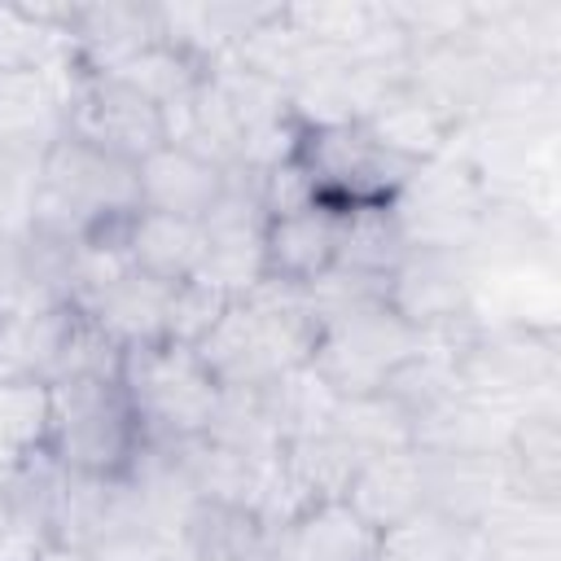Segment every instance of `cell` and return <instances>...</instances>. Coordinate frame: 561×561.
Returning <instances> with one entry per match:
<instances>
[{"label": "cell", "instance_id": "1", "mask_svg": "<svg viewBox=\"0 0 561 561\" xmlns=\"http://www.w3.org/2000/svg\"><path fill=\"white\" fill-rule=\"evenodd\" d=\"M316 333L320 316L307 289L263 276L219 311V320L193 351L219 390H259L272 377L307 364Z\"/></svg>", "mask_w": 561, "mask_h": 561}, {"label": "cell", "instance_id": "2", "mask_svg": "<svg viewBox=\"0 0 561 561\" xmlns=\"http://www.w3.org/2000/svg\"><path fill=\"white\" fill-rule=\"evenodd\" d=\"M557 373H561V346L552 324H535L526 316H508V320L478 316L456 337L460 390L500 412L557 403Z\"/></svg>", "mask_w": 561, "mask_h": 561}, {"label": "cell", "instance_id": "3", "mask_svg": "<svg viewBox=\"0 0 561 561\" xmlns=\"http://www.w3.org/2000/svg\"><path fill=\"white\" fill-rule=\"evenodd\" d=\"M145 447L140 416L118 377H79L48 386V456L61 469L123 478Z\"/></svg>", "mask_w": 561, "mask_h": 561}, {"label": "cell", "instance_id": "4", "mask_svg": "<svg viewBox=\"0 0 561 561\" xmlns=\"http://www.w3.org/2000/svg\"><path fill=\"white\" fill-rule=\"evenodd\" d=\"M140 210L136 193V162L110 158L75 136L53 140L39 167V188H35V215L31 232H53L79 241L88 228Z\"/></svg>", "mask_w": 561, "mask_h": 561}, {"label": "cell", "instance_id": "5", "mask_svg": "<svg viewBox=\"0 0 561 561\" xmlns=\"http://www.w3.org/2000/svg\"><path fill=\"white\" fill-rule=\"evenodd\" d=\"M118 381L140 416L145 443L158 447H175L206 434L210 412L219 403V386L202 368L197 351L175 342H149L123 351Z\"/></svg>", "mask_w": 561, "mask_h": 561}, {"label": "cell", "instance_id": "6", "mask_svg": "<svg viewBox=\"0 0 561 561\" xmlns=\"http://www.w3.org/2000/svg\"><path fill=\"white\" fill-rule=\"evenodd\" d=\"M421 346V333L403 324L386 298L346 307L329 316L316 333V346L307 355V368L337 394H373L390 381V373Z\"/></svg>", "mask_w": 561, "mask_h": 561}, {"label": "cell", "instance_id": "7", "mask_svg": "<svg viewBox=\"0 0 561 561\" xmlns=\"http://www.w3.org/2000/svg\"><path fill=\"white\" fill-rule=\"evenodd\" d=\"M311 193L329 210H355V206H390L408 175L416 171L408 158L390 153L368 136L364 123L351 127H298V149H294Z\"/></svg>", "mask_w": 561, "mask_h": 561}, {"label": "cell", "instance_id": "8", "mask_svg": "<svg viewBox=\"0 0 561 561\" xmlns=\"http://www.w3.org/2000/svg\"><path fill=\"white\" fill-rule=\"evenodd\" d=\"M486 202H491V193L482 188L478 171L456 149H447L443 158H430L408 175V184L399 188L390 210L399 219L408 250L469 254Z\"/></svg>", "mask_w": 561, "mask_h": 561}, {"label": "cell", "instance_id": "9", "mask_svg": "<svg viewBox=\"0 0 561 561\" xmlns=\"http://www.w3.org/2000/svg\"><path fill=\"white\" fill-rule=\"evenodd\" d=\"M66 136L123 162H140L167 145L162 110L153 101H145L136 88H127L114 75H83V70L66 101Z\"/></svg>", "mask_w": 561, "mask_h": 561}, {"label": "cell", "instance_id": "10", "mask_svg": "<svg viewBox=\"0 0 561 561\" xmlns=\"http://www.w3.org/2000/svg\"><path fill=\"white\" fill-rule=\"evenodd\" d=\"M478 280L469 254L456 250H408L386 280V307L416 333H447L478 320Z\"/></svg>", "mask_w": 561, "mask_h": 561}, {"label": "cell", "instance_id": "11", "mask_svg": "<svg viewBox=\"0 0 561 561\" xmlns=\"http://www.w3.org/2000/svg\"><path fill=\"white\" fill-rule=\"evenodd\" d=\"M79 79L75 57L61 66L0 70V149L48 153L66 136V101Z\"/></svg>", "mask_w": 561, "mask_h": 561}, {"label": "cell", "instance_id": "12", "mask_svg": "<svg viewBox=\"0 0 561 561\" xmlns=\"http://www.w3.org/2000/svg\"><path fill=\"white\" fill-rule=\"evenodd\" d=\"M495 66L491 57L482 53V44L469 35H456V39H443V44H425V48H412L408 57V70H403V83L425 96L438 114H447L456 127L473 123L491 83H495Z\"/></svg>", "mask_w": 561, "mask_h": 561}, {"label": "cell", "instance_id": "13", "mask_svg": "<svg viewBox=\"0 0 561 561\" xmlns=\"http://www.w3.org/2000/svg\"><path fill=\"white\" fill-rule=\"evenodd\" d=\"M425 508L478 530L508 495L500 451H416Z\"/></svg>", "mask_w": 561, "mask_h": 561}, {"label": "cell", "instance_id": "14", "mask_svg": "<svg viewBox=\"0 0 561 561\" xmlns=\"http://www.w3.org/2000/svg\"><path fill=\"white\" fill-rule=\"evenodd\" d=\"M66 35L75 66L83 75H114L127 66L149 39H158L153 9L136 0H96L66 9Z\"/></svg>", "mask_w": 561, "mask_h": 561}, {"label": "cell", "instance_id": "15", "mask_svg": "<svg viewBox=\"0 0 561 561\" xmlns=\"http://www.w3.org/2000/svg\"><path fill=\"white\" fill-rule=\"evenodd\" d=\"M175 460H180L197 500L232 504V508L259 513L267 522V504L276 491V460H254V456L228 451V447L210 443L206 434L175 443Z\"/></svg>", "mask_w": 561, "mask_h": 561}, {"label": "cell", "instance_id": "16", "mask_svg": "<svg viewBox=\"0 0 561 561\" xmlns=\"http://www.w3.org/2000/svg\"><path fill=\"white\" fill-rule=\"evenodd\" d=\"M136 193H140V210L180 215V219L202 224L224 193V167L206 162L193 149L162 145L136 162Z\"/></svg>", "mask_w": 561, "mask_h": 561}, {"label": "cell", "instance_id": "17", "mask_svg": "<svg viewBox=\"0 0 561 561\" xmlns=\"http://www.w3.org/2000/svg\"><path fill=\"white\" fill-rule=\"evenodd\" d=\"M337 259V210L302 206L263 224V276L280 285H311Z\"/></svg>", "mask_w": 561, "mask_h": 561}, {"label": "cell", "instance_id": "18", "mask_svg": "<svg viewBox=\"0 0 561 561\" xmlns=\"http://www.w3.org/2000/svg\"><path fill=\"white\" fill-rule=\"evenodd\" d=\"M75 307H13L0 316V381L53 386L70 329Z\"/></svg>", "mask_w": 561, "mask_h": 561}, {"label": "cell", "instance_id": "19", "mask_svg": "<svg viewBox=\"0 0 561 561\" xmlns=\"http://www.w3.org/2000/svg\"><path fill=\"white\" fill-rule=\"evenodd\" d=\"M500 460H504L508 495L561 504V412L557 403L522 408L513 416Z\"/></svg>", "mask_w": 561, "mask_h": 561}, {"label": "cell", "instance_id": "20", "mask_svg": "<svg viewBox=\"0 0 561 561\" xmlns=\"http://www.w3.org/2000/svg\"><path fill=\"white\" fill-rule=\"evenodd\" d=\"M285 561H377V530L346 504L320 500L280 526Z\"/></svg>", "mask_w": 561, "mask_h": 561}, {"label": "cell", "instance_id": "21", "mask_svg": "<svg viewBox=\"0 0 561 561\" xmlns=\"http://www.w3.org/2000/svg\"><path fill=\"white\" fill-rule=\"evenodd\" d=\"M342 500L377 535L390 530V526H399V522H408L412 513H421L425 508V491H421V456H416V447L359 460Z\"/></svg>", "mask_w": 561, "mask_h": 561}, {"label": "cell", "instance_id": "22", "mask_svg": "<svg viewBox=\"0 0 561 561\" xmlns=\"http://www.w3.org/2000/svg\"><path fill=\"white\" fill-rule=\"evenodd\" d=\"M232 61H237L241 70L267 79L272 88H280V92L289 96L302 79H311L316 70H324V66H333V61H342V57L316 48V44L285 18V4H276V9L232 48Z\"/></svg>", "mask_w": 561, "mask_h": 561}, {"label": "cell", "instance_id": "23", "mask_svg": "<svg viewBox=\"0 0 561 561\" xmlns=\"http://www.w3.org/2000/svg\"><path fill=\"white\" fill-rule=\"evenodd\" d=\"M364 127H368V136L377 140V145H386L390 153H399V158H408L412 167H421V162H430V158H443L451 145H456V123L447 118V114H438L425 96H416L408 83H394L381 101H377V110L364 118Z\"/></svg>", "mask_w": 561, "mask_h": 561}, {"label": "cell", "instance_id": "24", "mask_svg": "<svg viewBox=\"0 0 561 561\" xmlns=\"http://www.w3.org/2000/svg\"><path fill=\"white\" fill-rule=\"evenodd\" d=\"M167 298H171V285L145 276V272H127L118 276L92 307H83L79 316H88L114 346L131 351V346H149V342H162V329H167Z\"/></svg>", "mask_w": 561, "mask_h": 561}, {"label": "cell", "instance_id": "25", "mask_svg": "<svg viewBox=\"0 0 561 561\" xmlns=\"http://www.w3.org/2000/svg\"><path fill=\"white\" fill-rule=\"evenodd\" d=\"M517 412H500L465 390L434 403L412 421V447L416 451H504V438L513 430Z\"/></svg>", "mask_w": 561, "mask_h": 561}, {"label": "cell", "instance_id": "26", "mask_svg": "<svg viewBox=\"0 0 561 561\" xmlns=\"http://www.w3.org/2000/svg\"><path fill=\"white\" fill-rule=\"evenodd\" d=\"M202 254H206V232L197 219L136 210L131 237H127V259L136 272H145L162 285H180V280L197 276Z\"/></svg>", "mask_w": 561, "mask_h": 561}, {"label": "cell", "instance_id": "27", "mask_svg": "<svg viewBox=\"0 0 561 561\" xmlns=\"http://www.w3.org/2000/svg\"><path fill=\"white\" fill-rule=\"evenodd\" d=\"M114 491H118V478H92V473L61 469L53 482L48 508H44V543L92 552V543L101 539L110 522Z\"/></svg>", "mask_w": 561, "mask_h": 561}, {"label": "cell", "instance_id": "28", "mask_svg": "<svg viewBox=\"0 0 561 561\" xmlns=\"http://www.w3.org/2000/svg\"><path fill=\"white\" fill-rule=\"evenodd\" d=\"M408 259V241L399 232V219L390 206H355L337 210V259L333 267L390 280V272Z\"/></svg>", "mask_w": 561, "mask_h": 561}, {"label": "cell", "instance_id": "29", "mask_svg": "<svg viewBox=\"0 0 561 561\" xmlns=\"http://www.w3.org/2000/svg\"><path fill=\"white\" fill-rule=\"evenodd\" d=\"M329 434H333L355 460H368V456H386V451H408V447H412V416H408L386 390L346 394V399H337V408H333Z\"/></svg>", "mask_w": 561, "mask_h": 561}, {"label": "cell", "instance_id": "30", "mask_svg": "<svg viewBox=\"0 0 561 561\" xmlns=\"http://www.w3.org/2000/svg\"><path fill=\"white\" fill-rule=\"evenodd\" d=\"M263 526L272 522H263L259 513L197 500L175 530V561H241Z\"/></svg>", "mask_w": 561, "mask_h": 561}, {"label": "cell", "instance_id": "31", "mask_svg": "<svg viewBox=\"0 0 561 561\" xmlns=\"http://www.w3.org/2000/svg\"><path fill=\"white\" fill-rule=\"evenodd\" d=\"M377 561H486V539L482 530L421 508L377 535Z\"/></svg>", "mask_w": 561, "mask_h": 561}, {"label": "cell", "instance_id": "32", "mask_svg": "<svg viewBox=\"0 0 561 561\" xmlns=\"http://www.w3.org/2000/svg\"><path fill=\"white\" fill-rule=\"evenodd\" d=\"M259 399H263V408H267L280 443L324 434L329 421H333V408H337V394L307 364H298V368L272 377L267 386H259Z\"/></svg>", "mask_w": 561, "mask_h": 561}, {"label": "cell", "instance_id": "33", "mask_svg": "<svg viewBox=\"0 0 561 561\" xmlns=\"http://www.w3.org/2000/svg\"><path fill=\"white\" fill-rule=\"evenodd\" d=\"M206 438L228 447V451L254 456V460H280V447H285L267 408H263V399H259V390H219Z\"/></svg>", "mask_w": 561, "mask_h": 561}, {"label": "cell", "instance_id": "34", "mask_svg": "<svg viewBox=\"0 0 561 561\" xmlns=\"http://www.w3.org/2000/svg\"><path fill=\"white\" fill-rule=\"evenodd\" d=\"M285 18L316 48L346 61L355 44L368 35V26L377 22V0H298V4H285Z\"/></svg>", "mask_w": 561, "mask_h": 561}, {"label": "cell", "instance_id": "35", "mask_svg": "<svg viewBox=\"0 0 561 561\" xmlns=\"http://www.w3.org/2000/svg\"><path fill=\"white\" fill-rule=\"evenodd\" d=\"M114 79H123L127 88H136L145 101H153L158 110H167L171 101H180L184 92H193L206 79V66H197L188 53H180L167 39H149L127 66L114 70Z\"/></svg>", "mask_w": 561, "mask_h": 561}, {"label": "cell", "instance_id": "36", "mask_svg": "<svg viewBox=\"0 0 561 561\" xmlns=\"http://www.w3.org/2000/svg\"><path fill=\"white\" fill-rule=\"evenodd\" d=\"M48 451V386L0 381V456Z\"/></svg>", "mask_w": 561, "mask_h": 561}, {"label": "cell", "instance_id": "37", "mask_svg": "<svg viewBox=\"0 0 561 561\" xmlns=\"http://www.w3.org/2000/svg\"><path fill=\"white\" fill-rule=\"evenodd\" d=\"M386 9L412 48L443 44V39L473 31V4L469 0H386Z\"/></svg>", "mask_w": 561, "mask_h": 561}, {"label": "cell", "instance_id": "38", "mask_svg": "<svg viewBox=\"0 0 561 561\" xmlns=\"http://www.w3.org/2000/svg\"><path fill=\"white\" fill-rule=\"evenodd\" d=\"M228 302H232V298H224L219 289H210V285H202V280H180V285H171L162 342L197 346V342L210 333V324L219 320V311H224Z\"/></svg>", "mask_w": 561, "mask_h": 561}, {"label": "cell", "instance_id": "39", "mask_svg": "<svg viewBox=\"0 0 561 561\" xmlns=\"http://www.w3.org/2000/svg\"><path fill=\"white\" fill-rule=\"evenodd\" d=\"M26 237H9L0 232V311H13L26 302V254H22Z\"/></svg>", "mask_w": 561, "mask_h": 561}, {"label": "cell", "instance_id": "40", "mask_svg": "<svg viewBox=\"0 0 561 561\" xmlns=\"http://www.w3.org/2000/svg\"><path fill=\"white\" fill-rule=\"evenodd\" d=\"M486 561H561V539H486Z\"/></svg>", "mask_w": 561, "mask_h": 561}, {"label": "cell", "instance_id": "41", "mask_svg": "<svg viewBox=\"0 0 561 561\" xmlns=\"http://www.w3.org/2000/svg\"><path fill=\"white\" fill-rule=\"evenodd\" d=\"M241 561H285V552H280V526H263V535L245 548Z\"/></svg>", "mask_w": 561, "mask_h": 561}, {"label": "cell", "instance_id": "42", "mask_svg": "<svg viewBox=\"0 0 561 561\" xmlns=\"http://www.w3.org/2000/svg\"><path fill=\"white\" fill-rule=\"evenodd\" d=\"M31 561H92V552L83 548H61V543H39V552Z\"/></svg>", "mask_w": 561, "mask_h": 561}, {"label": "cell", "instance_id": "43", "mask_svg": "<svg viewBox=\"0 0 561 561\" xmlns=\"http://www.w3.org/2000/svg\"><path fill=\"white\" fill-rule=\"evenodd\" d=\"M0 316H4V311H0Z\"/></svg>", "mask_w": 561, "mask_h": 561}]
</instances>
